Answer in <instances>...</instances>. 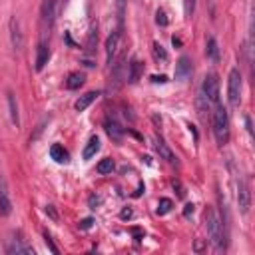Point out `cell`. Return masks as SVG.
Returning <instances> with one entry per match:
<instances>
[{"label": "cell", "mask_w": 255, "mask_h": 255, "mask_svg": "<svg viewBox=\"0 0 255 255\" xmlns=\"http://www.w3.org/2000/svg\"><path fill=\"white\" fill-rule=\"evenodd\" d=\"M120 40H122V32L116 30L108 36L106 40V56H108V64H112L116 60V54H118V48H120Z\"/></svg>", "instance_id": "obj_8"}, {"label": "cell", "mask_w": 255, "mask_h": 255, "mask_svg": "<svg viewBox=\"0 0 255 255\" xmlns=\"http://www.w3.org/2000/svg\"><path fill=\"white\" fill-rule=\"evenodd\" d=\"M211 126H213V135H215L217 143L225 145L229 141V116H227V110L223 106H219V104H217V108L213 112Z\"/></svg>", "instance_id": "obj_2"}, {"label": "cell", "mask_w": 255, "mask_h": 255, "mask_svg": "<svg viewBox=\"0 0 255 255\" xmlns=\"http://www.w3.org/2000/svg\"><path fill=\"white\" fill-rule=\"evenodd\" d=\"M155 149H157V153H159V157H163L165 161H169V163H177V157H175V153L169 149V145L161 139V137H155Z\"/></svg>", "instance_id": "obj_13"}, {"label": "cell", "mask_w": 255, "mask_h": 255, "mask_svg": "<svg viewBox=\"0 0 255 255\" xmlns=\"http://www.w3.org/2000/svg\"><path fill=\"white\" fill-rule=\"evenodd\" d=\"M203 96L211 102V104H217L219 102V80L215 74H207L205 80H203Z\"/></svg>", "instance_id": "obj_6"}, {"label": "cell", "mask_w": 255, "mask_h": 255, "mask_svg": "<svg viewBox=\"0 0 255 255\" xmlns=\"http://www.w3.org/2000/svg\"><path fill=\"white\" fill-rule=\"evenodd\" d=\"M98 151H100V137H98V135H92V137L88 139L84 151H82V157H84V159H90V157H94Z\"/></svg>", "instance_id": "obj_15"}, {"label": "cell", "mask_w": 255, "mask_h": 255, "mask_svg": "<svg viewBox=\"0 0 255 255\" xmlns=\"http://www.w3.org/2000/svg\"><path fill=\"white\" fill-rule=\"evenodd\" d=\"M50 58V48H48V42H38V48H36V70L40 72L46 62Z\"/></svg>", "instance_id": "obj_12"}, {"label": "cell", "mask_w": 255, "mask_h": 255, "mask_svg": "<svg viewBox=\"0 0 255 255\" xmlns=\"http://www.w3.org/2000/svg\"><path fill=\"white\" fill-rule=\"evenodd\" d=\"M10 211H12V201H10V195H8L4 179H0V217L10 215Z\"/></svg>", "instance_id": "obj_9"}, {"label": "cell", "mask_w": 255, "mask_h": 255, "mask_svg": "<svg viewBox=\"0 0 255 255\" xmlns=\"http://www.w3.org/2000/svg\"><path fill=\"white\" fill-rule=\"evenodd\" d=\"M46 213H48V215H50V217H52V219H56V217H58V215H56V211H54V207H52V205H46Z\"/></svg>", "instance_id": "obj_36"}, {"label": "cell", "mask_w": 255, "mask_h": 255, "mask_svg": "<svg viewBox=\"0 0 255 255\" xmlns=\"http://www.w3.org/2000/svg\"><path fill=\"white\" fill-rule=\"evenodd\" d=\"M191 76V62L187 56H181L175 64V80H187Z\"/></svg>", "instance_id": "obj_10"}, {"label": "cell", "mask_w": 255, "mask_h": 255, "mask_svg": "<svg viewBox=\"0 0 255 255\" xmlns=\"http://www.w3.org/2000/svg\"><path fill=\"white\" fill-rule=\"evenodd\" d=\"M54 20H56V0H44L40 8V42L50 40Z\"/></svg>", "instance_id": "obj_3"}, {"label": "cell", "mask_w": 255, "mask_h": 255, "mask_svg": "<svg viewBox=\"0 0 255 255\" xmlns=\"http://www.w3.org/2000/svg\"><path fill=\"white\" fill-rule=\"evenodd\" d=\"M10 42H12V48L16 52H20L24 48V34H22V28H20V20L16 16L10 18Z\"/></svg>", "instance_id": "obj_7"}, {"label": "cell", "mask_w": 255, "mask_h": 255, "mask_svg": "<svg viewBox=\"0 0 255 255\" xmlns=\"http://www.w3.org/2000/svg\"><path fill=\"white\" fill-rule=\"evenodd\" d=\"M116 4H118V20H120V24H122V20H124V4H126V0H118Z\"/></svg>", "instance_id": "obj_29"}, {"label": "cell", "mask_w": 255, "mask_h": 255, "mask_svg": "<svg viewBox=\"0 0 255 255\" xmlns=\"http://www.w3.org/2000/svg\"><path fill=\"white\" fill-rule=\"evenodd\" d=\"M8 253H34V249L22 243V239H12V243L8 245Z\"/></svg>", "instance_id": "obj_22"}, {"label": "cell", "mask_w": 255, "mask_h": 255, "mask_svg": "<svg viewBox=\"0 0 255 255\" xmlns=\"http://www.w3.org/2000/svg\"><path fill=\"white\" fill-rule=\"evenodd\" d=\"M151 82H155V84L161 82V84H163V82H167V78H165V76H151Z\"/></svg>", "instance_id": "obj_37"}, {"label": "cell", "mask_w": 255, "mask_h": 255, "mask_svg": "<svg viewBox=\"0 0 255 255\" xmlns=\"http://www.w3.org/2000/svg\"><path fill=\"white\" fill-rule=\"evenodd\" d=\"M96 42H98V26H92V30L88 34V42H86V54H94Z\"/></svg>", "instance_id": "obj_24"}, {"label": "cell", "mask_w": 255, "mask_h": 255, "mask_svg": "<svg viewBox=\"0 0 255 255\" xmlns=\"http://www.w3.org/2000/svg\"><path fill=\"white\" fill-rule=\"evenodd\" d=\"M120 217H122V219H129V217H131V209H129V207H126V209H122V213H120Z\"/></svg>", "instance_id": "obj_34"}, {"label": "cell", "mask_w": 255, "mask_h": 255, "mask_svg": "<svg viewBox=\"0 0 255 255\" xmlns=\"http://www.w3.org/2000/svg\"><path fill=\"white\" fill-rule=\"evenodd\" d=\"M110 66H112V80L110 82H114V90H118L122 86V78H124V58L120 56Z\"/></svg>", "instance_id": "obj_11"}, {"label": "cell", "mask_w": 255, "mask_h": 255, "mask_svg": "<svg viewBox=\"0 0 255 255\" xmlns=\"http://www.w3.org/2000/svg\"><path fill=\"white\" fill-rule=\"evenodd\" d=\"M84 74H80V72H72L70 76H68V80H66V88L68 90H78L82 84H84Z\"/></svg>", "instance_id": "obj_21"}, {"label": "cell", "mask_w": 255, "mask_h": 255, "mask_svg": "<svg viewBox=\"0 0 255 255\" xmlns=\"http://www.w3.org/2000/svg\"><path fill=\"white\" fill-rule=\"evenodd\" d=\"M183 12L187 18H191L195 12V0H183Z\"/></svg>", "instance_id": "obj_27"}, {"label": "cell", "mask_w": 255, "mask_h": 255, "mask_svg": "<svg viewBox=\"0 0 255 255\" xmlns=\"http://www.w3.org/2000/svg\"><path fill=\"white\" fill-rule=\"evenodd\" d=\"M191 213H193V205H191V203H187V205H185V209H183V215H185V217H189Z\"/></svg>", "instance_id": "obj_35"}, {"label": "cell", "mask_w": 255, "mask_h": 255, "mask_svg": "<svg viewBox=\"0 0 255 255\" xmlns=\"http://www.w3.org/2000/svg\"><path fill=\"white\" fill-rule=\"evenodd\" d=\"M171 207H173L171 199L161 197V199H159V203H157V213H159V215H165V213H169V211H171Z\"/></svg>", "instance_id": "obj_25"}, {"label": "cell", "mask_w": 255, "mask_h": 255, "mask_svg": "<svg viewBox=\"0 0 255 255\" xmlns=\"http://www.w3.org/2000/svg\"><path fill=\"white\" fill-rule=\"evenodd\" d=\"M114 167H116V163H114V159L112 157H104L100 163H98V173H102V175H106V173H112L114 171Z\"/></svg>", "instance_id": "obj_23"}, {"label": "cell", "mask_w": 255, "mask_h": 255, "mask_svg": "<svg viewBox=\"0 0 255 255\" xmlns=\"http://www.w3.org/2000/svg\"><path fill=\"white\" fill-rule=\"evenodd\" d=\"M66 4H68V0H56V14H58L60 10H64Z\"/></svg>", "instance_id": "obj_33"}, {"label": "cell", "mask_w": 255, "mask_h": 255, "mask_svg": "<svg viewBox=\"0 0 255 255\" xmlns=\"http://www.w3.org/2000/svg\"><path fill=\"white\" fill-rule=\"evenodd\" d=\"M153 56H155V60H161V62H165L167 60V52L163 50V46L161 44H153Z\"/></svg>", "instance_id": "obj_26"}, {"label": "cell", "mask_w": 255, "mask_h": 255, "mask_svg": "<svg viewBox=\"0 0 255 255\" xmlns=\"http://www.w3.org/2000/svg\"><path fill=\"white\" fill-rule=\"evenodd\" d=\"M205 56H207L209 60H213V62L219 60V48H217V42H215L213 36L207 38V44H205Z\"/></svg>", "instance_id": "obj_19"}, {"label": "cell", "mask_w": 255, "mask_h": 255, "mask_svg": "<svg viewBox=\"0 0 255 255\" xmlns=\"http://www.w3.org/2000/svg\"><path fill=\"white\" fill-rule=\"evenodd\" d=\"M8 108H10V120L18 128L20 126V114H18V104H16L14 94H8Z\"/></svg>", "instance_id": "obj_20"}, {"label": "cell", "mask_w": 255, "mask_h": 255, "mask_svg": "<svg viewBox=\"0 0 255 255\" xmlns=\"http://www.w3.org/2000/svg\"><path fill=\"white\" fill-rule=\"evenodd\" d=\"M50 157H52L54 161H58V163H68V159H70L68 151H66L64 145H60V143H54V145L50 147Z\"/></svg>", "instance_id": "obj_16"}, {"label": "cell", "mask_w": 255, "mask_h": 255, "mask_svg": "<svg viewBox=\"0 0 255 255\" xmlns=\"http://www.w3.org/2000/svg\"><path fill=\"white\" fill-rule=\"evenodd\" d=\"M100 203H102V199H100L98 195H92V197H90V207H92V209H96V205H100Z\"/></svg>", "instance_id": "obj_31"}, {"label": "cell", "mask_w": 255, "mask_h": 255, "mask_svg": "<svg viewBox=\"0 0 255 255\" xmlns=\"http://www.w3.org/2000/svg\"><path fill=\"white\" fill-rule=\"evenodd\" d=\"M92 223H94V219H92V217H88V219H82V221L78 223V227H80V229H90V227H92Z\"/></svg>", "instance_id": "obj_30"}, {"label": "cell", "mask_w": 255, "mask_h": 255, "mask_svg": "<svg viewBox=\"0 0 255 255\" xmlns=\"http://www.w3.org/2000/svg\"><path fill=\"white\" fill-rule=\"evenodd\" d=\"M46 245L50 247V251H52V253H58V247L52 243V239H50V235H48V233H46Z\"/></svg>", "instance_id": "obj_32"}, {"label": "cell", "mask_w": 255, "mask_h": 255, "mask_svg": "<svg viewBox=\"0 0 255 255\" xmlns=\"http://www.w3.org/2000/svg\"><path fill=\"white\" fill-rule=\"evenodd\" d=\"M227 98L229 104L235 108L241 102V72L239 68H233L229 72V82H227Z\"/></svg>", "instance_id": "obj_4"}, {"label": "cell", "mask_w": 255, "mask_h": 255, "mask_svg": "<svg viewBox=\"0 0 255 255\" xmlns=\"http://www.w3.org/2000/svg\"><path fill=\"white\" fill-rule=\"evenodd\" d=\"M237 205H239V211L243 215L249 213V207H251V191H249V183L245 177H239L237 179Z\"/></svg>", "instance_id": "obj_5"}, {"label": "cell", "mask_w": 255, "mask_h": 255, "mask_svg": "<svg viewBox=\"0 0 255 255\" xmlns=\"http://www.w3.org/2000/svg\"><path fill=\"white\" fill-rule=\"evenodd\" d=\"M98 96H100V92H86L84 96L78 98V102H76V110H78V112H84L92 102L98 100Z\"/></svg>", "instance_id": "obj_17"}, {"label": "cell", "mask_w": 255, "mask_h": 255, "mask_svg": "<svg viewBox=\"0 0 255 255\" xmlns=\"http://www.w3.org/2000/svg\"><path fill=\"white\" fill-rule=\"evenodd\" d=\"M106 131L110 133V137L114 139V141H120L122 139V133H124V129L120 128V124L116 122V120H106Z\"/></svg>", "instance_id": "obj_18"}, {"label": "cell", "mask_w": 255, "mask_h": 255, "mask_svg": "<svg viewBox=\"0 0 255 255\" xmlns=\"http://www.w3.org/2000/svg\"><path fill=\"white\" fill-rule=\"evenodd\" d=\"M155 22H157L159 26H167V18H165V12H163V10H157V12H155Z\"/></svg>", "instance_id": "obj_28"}, {"label": "cell", "mask_w": 255, "mask_h": 255, "mask_svg": "<svg viewBox=\"0 0 255 255\" xmlns=\"http://www.w3.org/2000/svg\"><path fill=\"white\" fill-rule=\"evenodd\" d=\"M141 74H143V64L139 60H131L129 66H128V82L129 84H137Z\"/></svg>", "instance_id": "obj_14"}, {"label": "cell", "mask_w": 255, "mask_h": 255, "mask_svg": "<svg viewBox=\"0 0 255 255\" xmlns=\"http://www.w3.org/2000/svg\"><path fill=\"white\" fill-rule=\"evenodd\" d=\"M205 227H207V235H209V241L215 247V251H225V237L227 235H225L223 223H221V219L213 207H207V211H205Z\"/></svg>", "instance_id": "obj_1"}]
</instances>
